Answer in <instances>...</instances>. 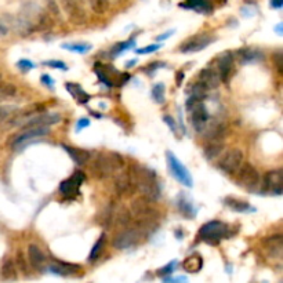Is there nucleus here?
<instances>
[{
  "label": "nucleus",
  "instance_id": "1",
  "mask_svg": "<svg viewBox=\"0 0 283 283\" xmlns=\"http://www.w3.org/2000/svg\"><path fill=\"white\" fill-rule=\"evenodd\" d=\"M124 167V159L117 152H102L95 156V159L90 166L93 176L97 178H108L120 172Z\"/></svg>",
  "mask_w": 283,
  "mask_h": 283
},
{
  "label": "nucleus",
  "instance_id": "2",
  "mask_svg": "<svg viewBox=\"0 0 283 283\" xmlns=\"http://www.w3.org/2000/svg\"><path fill=\"white\" fill-rule=\"evenodd\" d=\"M137 191L141 198L148 202H156L161 198V184L154 170L148 167H137Z\"/></svg>",
  "mask_w": 283,
  "mask_h": 283
},
{
  "label": "nucleus",
  "instance_id": "3",
  "mask_svg": "<svg viewBox=\"0 0 283 283\" xmlns=\"http://www.w3.org/2000/svg\"><path fill=\"white\" fill-rule=\"evenodd\" d=\"M147 236L144 235V232L134 222H131L128 227L123 228L115 235L112 244L117 250H128L134 246H137Z\"/></svg>",
  "mask_w": 283,
  "mask_h": 283
},
{
  "label": "nucleus",
  "instance_id": "4",
  "mask_svg": "<svg viewBox=\"0 0 283 283\" xmlns=\"http://www.w3.org/2000/svg\"><path fill=\"white\" fill-rule=\"evenodd\" d=\"M228 231H229V228L225 222L214 220V221L206 222L205 225L200 228L199 239L206 243L218 244L222 239L227 238Z\"/></svg>",
  "mask_w": 283,
  "mask_h": 283
},
{
  "label": "nucleus",
  "instance_id": "5",
  "mask_svg": "<svg viewBox=\"0 0 283 283\" xmlns=\"http://www.w3.org/2000/svg\"><path fill=\"white\" fill-rule=\"evenodd\" d=\"M115 191L120 196H130L137 191V167L119 172L115 177Z\"/></svg>",
  "mask_w": 283,
  "mask_h": 283
},
{
  "label": "nucleus",
  "instance_id": "6",
  "mask_svg": "<svg viewBox=\"0 0 283 283\" xmlns=\"http://www.w3.org/2000/svg\"><path fill=\"white\" fill-rule=\"evenodd\" d=\"M60 6L65 13L69 23L73 25H84L87 23V12L84 0H60Z\"/></svg>",
  "mask_w": 283,
  "mask_h": 283
},
{
  "label": "nucleus",
  "instance_id": "7",
  "mask_svg": "<svg viewBox=\"0 0 283 283\" xmlns=\"http://www.w3.org/2000/svg\"><path fill=\"white\" fill-rule=\"evenodd\" d=\"M236 176V183L247 191H257L261 185V176L251 163H243Z\"/></svg>",
  "mask_w": 283,
  "mask_h": 283
},
{
  "label": "nucleus",
  "instance_id": "8",
  "mask_svg": "<svg viewBox=\"0 0 283 283\" xmlns=\"http://www.w3.org/2000/svg\"><path fill=\"white\" fill-rule=\"evenodd\" d=\"M166 161H167V166H169V170L172 173V176L178 183L187 187V188H192L194 185V180H192V176L187 167L184 166L181 161L178 159L177 156L173 154L172 151H167L166 152Z\"/></svg>",
  "mask_w": 283,
  "mask_h": 283
},
{
  "label": "nucleus",
  "instance_id": "9",
  "mask_svg": "<svg viewBox=\"0 0 283 283\" xmlns=\"http://www.w3.org/2000/svg\"><path fill=\"white\" fill-rule=\"evenodd\" d=\"M243 165V152L239 148H232L222 156V159L218 162V167L222 173L228 176L236 174L240 166Z\"/></svg>",
  "mask_w": 283,
  "mask_h": 283
},
{
  "label": "nucleus",
  "instance_id": "10",
  "mask_svg": "<svg viewBox=\"0 0 283 283\" xmlns=\"http://www.w3.org/2000/svg\"><path fill=\"white\" fill-rule=\"evenodd\" d=\"M216 38L210 34H198L195 36H191L188 40H185L183 45L180 46V51L184 54H191V53H198L206 49L207 46H210Z\"/></svg>",
  "mask_w": 283,
  "mask_h": 283
},
{
  "label": "nucleus",
  "instance_id": "11",
  "mask_svg": "<svg viewBox=\"0 0 283 283\" xmlns=\"http://www.w3.org/2000/svg\"><path fill=\"white\" fill-rule=\"evenodd\" d=\"M187 105L189 106V111H191V120L192 124L196 130H203L206 126V123L209 120V112L206 109L205 104L202 101L192 100L189 98Z\"/></svg>",
  "mask_w": 283,
  "mask_h": 283
},
{
  "label": "nucleus",
  "instance_id": "12",
  "mask_svg": "<svg viewBox=\"0 0 283 283\" xmlns=\"http://www.w3.org/2000/svg\"><path fill=\"white\" fill-rule=\"evenodd\" d=\"M49 133V128H23V131L17 135H14L10 139V147L13 150H21L25 145L28 144L29 141L35 138L43 137Z\"/></svg>",
  "mask_w": 283,
  "mask_h": 283
},
{
  "label": "nucleus",
  "instance_id": "13",
  "mask_svg": "<svg viewBox=\"0 0 283 283\" xmlns=\"http://www.w3.org/2000/svg\"><path fill=\"white\" fill-rule=\"evenodd\" d=\"M84 181V173L82 172H75L69 178L64 180L60 184V192L64 198L67 199H72L75 196L79 195V188Z\"/></svg>",
  "mask_w": 283,
  "mask_h": 283
},
{
  "label": "nucleus",
  "instance_id": "14",
  "mask_svg": "<svg viewBox=\"0 0 283 283\" xmlns=\"http://www.w3.org/2000/svg\"><path fill=\"white\" fill-rule=\"evenodd\" d=\"M61 122V116L58 113H42L28 119L23 128H49V126Z\"/></svg>",
  "mask_w": 283,
  "mask_h": 283
},
{
  "label": "nucleus",
  "instance_id": "15",
  "mask_svg": "<svg viewBox=\"0 0 283 283\" xmlns=\"http://www.w3.org/2000/svg\"><path fill=\"white\" fill-rule=\"evenodd\" d=\"M262 188L265 192L272 195H282L283 192V180L280 170H272L268 172L262 181Z\"/></svg>",
  "mask_w": 283,
  "mask_h": 283
},
{
  "label": "nucleus",
  "instance_id": "16",
  "mask_svg": "<svg viewBox=\"0 0 283 283\" xmlns=\"http://www.w3.org/2000/svg\"><path fill=\"white\" fill-rule=\"evenodd\" d=\"M217 73L220 76V80L227 83L233 71V56L232 53H224L220 58H218V64H217Z\"/></svg>",
  "mask_w": 283,
  "mask_h": 283
},
{
  "label": "nucleus",
  "instance_id": "17",
  "mask_svg": "<svg viewBox=\"0 0 283 283\" xmlns=\"http://www.w3.org/2000/svg\"><path fill=\"white\" fill-rule=\"evenodd\" d=\"M28 262L36 271H43L47 266V258L46 254L42 251L39 246L29 244L28 246Z\"/></svg>",
  "mask_w": 283,
  "mask_h": 283
},
{
  "label": "nucleus",
  "instance_id": "18",
  "mask_svg": "<svg viewBox=\"0 0 283 283\" xmlns=\"http://www.w3.org/2000/svg\"><path fill=\"white\" fill-rule=\"evenodd\" d=\"M220 76L214 68H205L202 69L199 73V79H198V84H200L205 90H213L218 87L220 84Z\"/></svg>",
  "mask_w": 283,
  "mask_h": 283
},
{
  "label": "nucleus",
  "instance_id": "19",
  "mask_svg": "<svg viewBox=\"0 0 283 283\" xmlns=\"http://www.w3.org/2000/svg\"><path fill=\"white\" fill-rule=\"evenodd\" d=\"M178 6L185 10L199 13V14H211L214 10L211 0H184Z\"/></svg>",
  "mask_w": 283,
  "mask_h": 283
},
{
  "label": "nucleus",
  "instance_id": "20",
  "mask_svg": "<svg viewBox=\"0 0 283 283\" xmlns=\"http://www.w3.org/2000/svg\"><path fill=\"white\" fill-rule=\"evenodd\" d=\"M264 250L271 258H280L283 253L282 235H273L264 240Z\"/></svg>",
  "mask_w": 283,
  "mask_h": 283
},
{
  "label": "nucleus",
  "instance_id": "21",
  "mask_svg": "<svg viewBox=\"0 0 283 283\" xmlns=\"http://www.w3.org/2000/svg\"><path fill=\"white\" fill-rule=\"evenodd\" d=\"M49 272L54 273L57 276H72L75 273H78L82 268L75 264H68V262H53L49 265Z\"/></svg>",
  "mask_w": 283,
  "mask_h": 283
},
{
  "label": "nucleus",
  "instance_id": "22",
  "mask_svg": "<svg viewBox=\"0 0 283 283\" xmlns=\"http://www.w3.org/2000/svg\"><path fill=\"white\" fill-rule=\"evenodd\" d=\"M62 148L67 151L69 158H71L76 165H79V166L86 165V163L90 161L89 151H84L82 150V148H78V147H69V145H62Z\"/></svg>",
  "mask_w": 283,
  "mask_h": 283
},
{
  "label": "nucleus",
  "instance_id": "23",
  "mask_svg": "<svg viewBox=\"0 0 283 283\" xmlns=\"http://www.w3.org/2000/svg\"><path fill=\"white\" fill-rule=\"evenodd\" d=\"M202 266H203V258L199 254L189 255L183 262L184 271L187 273H196L202 269Z\"/></svg>",
  "mask_w": 283,
  "mask_h": 283
},
{
  "label": "nucleus",
  "instance_id": "24",
  "mask_svg": "<svg viewBox=\"0 0 283 283\" xmlns=\"http://www.w3.org/2000/svg\"><path fill=\"white\" fill-rule=\"evenodd\" d=\"M222 150H224L222 141H207L205 150H203V155L207 161H213L214 158L221 154Z\"/></svg>",
  "mask_w": 283,
  "mask_h": 283
},
{
  "label": "nucleus",
  "instance_id": "25",
  "mask_svg": "<svg viewBox=\"0 0 283 283\" xmlns=\"http://www.w3.org/2000/svg\"><path fill=\"white\" fill-rule=\"evenodd\" d=\"M178 210L187 218H194L196 216V207L194 206V203L187 198V196H180V199L177 202Z\"/></svg>",
  "mask_w": 283,
  "mask_h": 283
},
{
  "label": "nucleus",
  "instance_id": "26",
  "mask_svg": "<svg viewBox=\"0 0 283 283\" xmlns=\"http://www.w3.org/2000/svg\"><path fill=\"white\" fill-rule=\"evenodd\" d=\"M224 203L232 209L233 211H239V213H250V211H255V209L251 205H249L247 202H243V200H238L235 198H227L224 200Z\"/></svg>",
  "mask_w": 283,
  "mask_h": 283
},
{
  "label": "nucleus",
  "instance_id": "27",
  "mask_svg": "<svg viewBox=\"0 0 283 283\" xmlns=\"http://www.w3.org/2000/svg\"><path fill=\"white\" fill-rule=\"evenodd\" d=\"M0 273H2V277L5 280H16L17 279V266H16V264L10 258H7L2 264Z\"/></svg>",
  "mask_w": 283,
  "mask_h": 283
},
{
  "label": "nucleus",
  "instance_id": "28",
  "mask_svg": "<svg viewBox=\"0 0 283 283\" xmlns=\"http://www.w3.org/2000/svg\"><path fill=\"white\" fill-rule=\"evenodd\" d=\"M65 86H67V90L71 93V95H72L75 100H78L80 104H86V102L90 101V95L79 84L67 83Z\"/></svg>",
  "mask_w": 283,
  "mask_h": 283
},
{
  "label": "nucleus",
  "instance_id": "29",
  "mask_svg": "<svg viewBox=\"0 0 283 283\" xmlns=\"http://www.w3.org/2000/svg\"><path fill=\"white\" fill-rule=\"evenodd\" d=\"M105 242H106V235L105 233H102L98 240L95 242L94 247L91 249V253L89 255V261L90 262H95V261L98 260L102 254V251H104V247H105Z\"/></svg>",
  "mask_w": 283,
  "mask_h": 283
},
{
  "label": "nucleus",
  "instance_id": "30",
  "mask_svg": "<svg viewBox=\"0 0 283 283\" xmlns=\"http://www.w3.org/2000/svg\"><path fill=\"white\" fill-rule=\"evenodd\" d=\"M90 9L95 13V14H105L106 12H109L111 9V0H89Z\"/></svg>",
  "mask_w": 283,
  "mask_h": 283
},
{
  "label": "nucleus",
  "instance_id": "31",
  "mask_svg": "<svg viewBox=\"0 0 283 283\" xmlns=\"http://www.w3.org/2000/svg\"><path fill=\"white\" fill-rule=\"evenodd\" d=\"M134 46H135V38H131V39L127 40V42L117 43V45L111 50V57L112 58H115V57L120 56L123 51L130 50V49H133Z\"/></svg>",
  "mask_w": 283,
  "mask_h": 283
},
{
  "label": "nucleus",
  "instance_id": "32",
  "mask_svg": "<svg viewBox=\"0 0 283 283\" xmlns=\"http://www.w3.org/2000/svg\"><path fill=\"white\" fill-rule=\"evenodd\" d=\"M61 47L68 51L78 53V54H86L91 50V45H89V43H65Z\"/></svg>",
  "mask_w": 283,
  "mask_h": 283
},
{
  "label": "nucleus",
  "instance_id": "33",
  "mask_svg": "<svg viewBox=\"0 0 283 283\" xmlns=\"http://www.w3.org/2000/svg\"><path fill=\"white\" fill-rule=\"evenodd\" d=\"M240 60L243 62H249V61H254V60H258L261 57L260 51H255L253 49H243L238 53Z\"/></svg>",
  "mask_w": 283,
  "mask_h": 283
},
{
  "label": "nucleus",
  "instance_id": "34",
  "mask_svg": "<svg viewBox=\"0 0 283 283\" xmlns=\"http://www.w3.org/2000/svg\"><path fill=\"white\" fill-rule=\"evenodd\" d=\"M151 94H152V98H154V101H155L156 104L165 102V84H155V86L152 87V90H151Z\"/></svg>",
  "mask_w": 283,
  "mask_h": 283
},
{
  "label": "nucleus",
  "instance_id": "35",
  "mask_svg": "<svg viewBox=\"0 0 283 283\" xmlns=\"http://www.w3.org/2000/svg\"><path fill=\"white\" fill-rule=\"evenodd\" d=\"M17 111V108L13 105H0V124L5 123L9 119H12L14 112Z\"/></svg>",
  "mask_w": 283,
  "mask_h": 283
},
{
  "label": "nucleus",
  "instance_id": "36",
  "mask_svg": "<svg viewBox=\"0 0 283 283\" xmlns=\"http://www.w3.org/2000/svg\"><path fill=\"white\" fill-rule=\"evenodd\" d=\"M16 93H17V90L13 84L0 83V100L13 97V95H16Z\"/></svg>",
  "mask_w": 283,
  "mask_h": 283
},
{
  "label": "nucleus",
  "instance_id": "37",
  "mask_svg": "<svg viewBox=\"0 0 283 283\" xmlns=\"http://www.w3.org/2000/svg\"><path fill=\"white\" fill-rule=\"evenodd\" d=\"M16 266L18 268V271H21L24 275H28V268L29 264L25 260L23 251H17V257H16Z\"/></svg>",
  "mask_w": 283,
  "mask_h": 283
},
{
  "label": "nucleus",
  "instance_id": "38",
  "mask_svg": "<svg viewBox=\"0 0 283 283\" xmlns=\"http://www.w3.org/2000/svg\"><path fill=\"white\" fill-rule=\"evenodd\" d=\"M176 268H177V260L170 261L166 266H163V268H161V269L158 271V275H159V276H167V275H172L173 272L176 271Z\"/></svg>",
  "mask_w": 283,
  "mask_h": 283
},
{
  "label": "nucleus",
  "instance_id": "39",
  "mask_svg": "<svg viewBox=\"0 0 283 283\" xmlns=\"http://www.w3.org/2000/svg\"><path fill=\"white\" fill-rule=\"evenodd\" d=\"M94 72L98 75V79H100L102 83L108 86V87H113V83H112V80L109 79V75L105 72V71H102L100 67H94Z\"/></svg>",
  "mask_w": 283,
  "mask_h": 283
},
{
  "label": "nucleus",
  "instance_id": "40",
  "mask_svg": "<svg viewBox=\"0 0 283 283\" xmlns=\"http://www.w3.org/2000/svg\"><path fill=\"white\" fill-rule=\"evenodd\" d=\"M162 47V43H155V45H150L145 46L143 49H138L137 50V54H151V53H155Z\"/></svg>",
  "mask_w": 283,
  "mask_h": 283
},
{
  "label": "nucleus",
  "instance_id": "41",
  "mask_svg": "<svg viewBox=\"0 0 283 283\" xmlns=\"http://www.w3.org/2000/svg\"><path fill=\"white\" fill-rule=\"evenodd\" d=\"M45 67H50V68H56V69H62V71H67L68 67L65 65V62L62 61H57V60H50V61H45L43 62Z\"/></svg>",
  "mask_w": 283,
  "mask_h": 283
},
{
  "label": "nucleus",
  "instance_id": "42",
  "mask_svg": "<svg viewBox=\"0 0 283 283\" xmlns=\"http://www.w3.org/2000/svg\"><path fill=\"white\" fill-rule=\"evenodd\" d=\"M36 67L34 62L29 61V60H20L17 62V68L18 69H21L24 72H27V71H31V69H34Z\"/></svg>",
  "mask_w": 283,
  "mask_h": 283
},
{
  "label": "nucleus",
  "instance_id": "43",
  "mask_svg": "<svg viewBox=\"0 0 283 283\" xmlns=\"http://www.w3.org/2000/svg\"><path fill=\"white\" fill-rule=\"evenodd\" d=\"M40 82L45 84V86H47L49 89H53V87H54V84H56V82H54V80L51 79L50 75H46V73H45V75H42V78H40Z\"/></svg>",
  "mask_w": 283,
  "mask_h": 283
},
{
  "label": "nucleus",
  "instance_id": "44",
  "mask_svg": "<svg viewBox=\"0 0 283 283\" xmlns=\"http://www.w3.org/2000/svg\"><path fill=\"white\" fill-rule=\"evenodd\" d=\"M163 283H188V279L185 276H176V277H165Z\"/></svg>",
  "mask_w": 283,
  "mask_h": 283
},
{
  "label": "nucleus",
  "instance_id": "45",
  "mask_svg": "<svg viewBox=\"0 0 283 283\" xmlns=\"http://www.w3.org/2000/svg\"><path fill=\"white\" fill-rule=\"evenodd\" d=\"M163 120H165V123H166L167 126L170 127V130H172L173 133H174V134L177 133V126H176V123H174V120H173L172 117H170V116H163Z\"/></svg>",
  "mask_w": 283,
  "mask_h": 283
},
{
  "label": "nucleus",
  "instance_id": "46",
  "mask_svg": "<svg viewBox=\"0 0 283 283\" xmlns=\"http://www.w3.org/2000/svg\"><path fill=\"white\" fill-rule=\"evenodd\" d=\"M273 60H275V65H276L279 73H282V65H283L282 54H280V53H276V54H275V57H273Z\"/></svg>",
  "mask_w": 283,
  "mask_h": 283
},
{
  "label": "nucleus",
  "instance_id": "47",
  "mask_svg": "<svg viewBox=\"0 0 283 283\" xmlns=\"http://www.w3.org/2000/svg\"><path fill=\"white\" fill-rule=\"evenodd\" d=\"M90 126V120L89 119H80L78 122V124H76V130H78V133L82 130V128L84 127H89Z\"/></svg>",
  "mask_w": 283,
  "mask_h": 283
},
{
  "label": "nucleus",
  "instance_id": "48",
  "mask_svg": "<svg viewBox=\"0 0 283 283\" xmlns=\"http://www.w3.org/2000/svg\"><path fill=\"white\" fill-rule=\"evenodd\" d=\"M269 5L275 10H280L283 7V0H269Z\"/></svg>",
  "mask_w": 283,
  "mask_h": 283
},
{
  "label": "nucleus",
  "instance_id": "49",
  "mask_svg": "<svg viewBox=\"0 0 283 283\" xmlns=\"http://www.w3.org/2000/svg\"><path fill=\"white\" fill-rule=\"evenodd\" d=\"M173 34H174V29H173V31H167L166 34L156 36V42H163V40H166L167 38H170V36H172Z\"/></svg>",
  "mask_w": 283,
  "mask_h": 283
},
{
  "label": "nucleus",
  "instance_id": "50",
  "mask_svg": "<svg viewBox=\"0 0 283 283\" xmlns=\"http://www.w3.org/2000/svg\"><path fill=\"white\" fill-rule=\"evenodd\" d=\"M7 32H9V29H7V27H6V25H5V24L2 23V21H0V38H2V36H6Z\"/></svg>",
  "mask_w": 283,
  "mask_h": 283
},
{
  "label": "nucleus",
  "instance_id": "51",
  "mask_svg": "<svg viewBox=\"0 0 283 283\" xmlns=\"http://www.w3.org/2000/svg\"><path fill=\"white\" fill-rule=\"evenodd\" d=\"M276 34L279 35V36H282L283 32H282V24H277L276 25Z\"/></svg>",
  "mask_w": 283,
  "mask_h": 283
},
{
  "label": "nucleus",
  "instance_id": "52",
  "mask_svg": "<svg viewBox=\"0 0 283 283\" xmlns=\"http://www.w3.org/2000/svg\"><path fill=\"white\" fill-rule=\"evenodd\" d=\"M135 62H137V60H131V61H128L127 64H126V68H133Z\"/></svg>",
  "mask_w": 283,
  "mask_h": 283
},
{
  "label": "nucleus",
  "instance_id": "53",
  "mask_svg": "<svg viewBox=\"0 0 283 283\" xmlns=\"http://www.w3.org/2000/svg\"><path fill=\"white\" fill-rule=\"evenodd\" d=\"M0 78H2V75H0Z\"/></svg>",
  "mask_w": 283,
  "mask_h": 283
}]
</instances>
